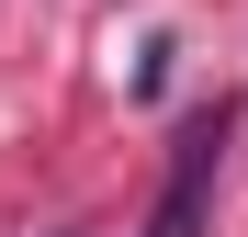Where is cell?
Instances as JSON below:
<instances>
[{"mask_svg": "<svg viewBox=\"0 0 248 237\" xmlns=\"http://www.w3.org/2000/svg\"><path fill=\"white\" fill-rule=\"evenodd\" d=\"M215 158H226V113H192L170 147V181H158L147 237H203V204H215Z\"/></svg>", "mask_w": 248, "mask_h": 237, "instance_id": "obj_1", "label": "cell"}]
</instances>
